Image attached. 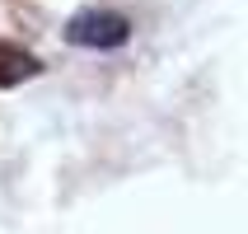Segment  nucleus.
Returning a JSON list of instances; mask_svg holds the SVG:
<instances>
[{"mask_svg":"<svg viewBox=\"0 0 248 234\" xmlns=\"http://www.w3.org/2000/svg\"><path fill=\"white\" fill-rule=\"evenodd\" d=\"M38 75V56H28L24 47H5L0 42V84L10 89V84H24Z\"/></svg>","mask_w":248,"mask_h":234,"instance_id":"f03ea898","label":"nucleus"},{"mask_svg":"<svg viewBox=\"0 0 248 234\" xmlns=\"http://www.w3.org/2000/svg\"><path fill=\"white\" fill-rule=\"evenodd\" d=\"M126 33H131V24L122 14H108V10H84L66 24V38L75 47H122Z\"/></svg>","mask_w":248,"mask_h":234,"instance_id":"f257e3e1","label":"nucleus"}]
</instances>
